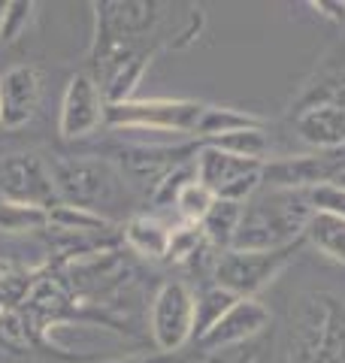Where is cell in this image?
<instances>
[{"label": "cell", "mask_w": 345, "mask_h": 363, "mask_svg": "<svg viewBox=\"0 0 345 363\" xmlns=\"http://www.w3.org/2000/svg\"><path fill=\"white\" fill-rule=\"evenodd\" d=\"M312 218L306 191L267 188L246 203L243 221L234 236L236 252H275L300 242L306 224Z\"/></svg>", "instance_id": "cell-1"}, {"label": "cell", "mask_w": 345, "mask_h": 363, "mask_svg": "<svg viewBox=\"0 0 345 363\" xmlns=\"http://www.w3.org/2000/svg\"><path fill=\"white\" fill-rule=\"evenodd\" d=\"M203 106L206 104H197V100H170V97L124 100V104H106V124L115 130H133V133L194 136Z\"/></svg>", "instance_id": "cell-2"}, {"label": "cell", "mask_w": 345, "mask_h": 363, "mask_svg": "<svg viewBox=\"0 0 345 363\" xmlns=\"http://www.w3.org/2000/svg\"><path fill=\"white\" fill-rule=\"evenodd\" d=\"M49 169H52L58 200L73 203V206H82V209L100 212V206H106L115 197V188H119V179H115L112 167L91 155L52 157Z\"/></svg>", "instance_id": "cell-3"}, {"label": "cell", "mask_w": 345, "mask_h": 363, "mask_svg": "<svg viewBox=\"0 0 345 363\" xmlns=\"http://www.w3.org/2000/svg\"><path fill=\"white\" fill-rule=\"evenodd\" d=\"M194 179L209 188L218 200L248 203L263 185V164L227 155L203 143L197 157H194Z\"/></svg>", "instance_id": "cell-4"}, {"label": "cell", "mask_w": 345, "mask_h": 363, "mask_svg": "<svg viewBox=\"0 0 345 363\" xmlns=\"http://www.w3.org/2000/svg\"><path fill=\"white\" fill-rule=\"evenodd\" d=\"M148 333L160 354H176L194 339V291L185 281L160 285L148 306Z\"/></svg>", "instance_id": "cell-5"}, {"label": "cell", "mask_w": 345, "mask_h": 363, "mask_svg": "<svg viewBox=\"0 0 345 363\" xmlns=\"http://www.w3.org/2000/svg\"><path fill=\"white\" fill-rule=\"evenodd\" d=\"M291 255L294 245L275 248V252H236V248H227L215 260V285L230 291L239 300L255 297L261 288H267L288 267Z\"/></svg>", "instance_id": "cell-6"}, {"label": "cell", "mask_w": 345, "mask_h": 363, "mask_svg": "<svg viewBox=\"0 0 345 363\" xmlns=\"http://www.w3.org/2000/svg\"><path fill=\"white\" fill-rule=\"evenodd\" d=\"M0 200H16L28 206L52 209L58 203V191L52 182L49 164L37 155H9L0 161Z\"/></svg>", "instance_id": "cell-7"}, {"label": "cell", "mask_w": 345, "mask_h": 363, "mask_svg": "<svg viewBox=\"0 0 345 363\" xmlns=\"http://www.w3.org/2000/svg\"><path fill=\"white\" fill-rule=\"evenodd\" d=\"M100 124H106V97L94 76L76 73L64 88L61 97V118H58V130L64 140H82V136L94 133Z\"/></svg>", "instance_id": "cell-8"}, {"label": "cell", "mask_w": 345, "mask_h": 363, "mask_svg": "<svg viewBox=\"0 0 345 363\" xmlns=\"http://www.w3.org/2000/svg\"><path fill=\"white\" fill-rule=\"evenodd\" d=\"M267 327H270V309L258 297H246L230 306L227 315L197 342V348L206 351V354L230 351L236 345H246L251 339H258Z\"/></svg>", "instance_id": "cell-9"}, {"label": "cell", "mask_w": 345, "mask_h": 363, "mask_svg": "<svg viewBox=\"0 0 345 363\" xmlns=\"http://www.w3.org/2000/svg\"><path fill=\"white\" fill-rule=\"evenodd\" d=\"M43 97V73L33 64H18L0 76V124L9 130L37 116Z\"/></svg>", "instance_id": "cell-10"}, {"label": "cell", "mask_w": 345, "mask_h": 363, "mask_svg": "<svg viewBox=\"0 0 345 363\" xmlns=\"http://www.w3.org/2000/svg\"><path fill=\"white\" fill-rule=\"evenodd\" d=\"M297 130L318 152L345 149V104H312L297 116Z\"/></svg>", "instance_id": "cell-11"}, {"label": "cell", "mask_w": 345, "mask_h": 363, "mask_svg": "<svg viewBox=\"0 0 345 363\" xmlns=\"http://www.w3.org/2000/svg\"><path fill=\"white\" fill-rule=\"evenodd\" d=\"M327 309H330V294H309L303 300L300 312L294 321V354L300 363H315L321 336H324L327 324Z\"/></svg>", "instance_id": "cell-12"}, {"label": "cell", "mask_w": 345, "mask_h": 363, "mask_svg": "<svg viewBox=\"0 0 345 363\" xmlns=\"http://www.w3.org/2000/svg\"><path fill=\"white\" fill-rule=\"evenodd\" d=\"M124 242L131 252L148 260L170 257V242H172V227L158 221L155 215H133V218L121 227Z\"/></svg>", "instance_id": "cell-13"}, {"label": "cell", "mask_w": 345, "mask_h": 363, "mask_svg": "<svg viewBox=\"0 0 345 363\" xmlns=\"http://www.w3.org/2000/svg\"><path fill=\"white\" fill-rule=\"evenodd\" d=\"M248 128H263V121L258 116H251V112L234 109V106H203L197 128H194V136L209 143V140H218V136L248 130Z\"/></svg>", "instance_id": "cell-14"}, {"label": "cell", "mask_w": 345, "mask_h": 363, "mask_svg": "<svg viewBox=\"0 0 345 363\" xmlns=\"http://www.w3.org/2000/svg\"><path fill=\"white\" fill-rule=\"evenodd\" d=\"M243 209L246 203H234V200H218L212 203V209L206 212V218L200 221L203 240L215 245L218 252H227L234 245V236L239 230V221H243Z\"/></svg>", "instance_id": "cell-15"}, {"label": "cell", "mask_w": 345, "mask_h": 363, "mask_svg": "<svg viewBox=\"0 0 345 363\" xmlns=\"http://www.w3.org/2000/svg\"><path fill=\"white\" fill-rule=\"evenodd\" d=\"M303 236L318 255L336 260V264H345V218L330 212H312Z\"/></svg>", "instance_id": "cell-16"}, {"label": "cell", "mask_w": 345, "mask_h": 363, "mask_svg": "<svg viewBox=\"0 0 345 363\" xmlns=\"http://www.w3.org/2000/svg\"><path fill=\"white\" fill-rule=\"evenodd\" d=\"M239 297H234L230 291L209 285L194 294V339L191 342H200V339L212 330V327L227 315V309L234 306Z\"/></svg>", "instance_id": "cell-17"}, {"label": "cell", "mask_w": 345, "mask_h": 363, "mask_svg": "<svg viewBox=\"0 0 345 363\" xmlns=\"http://www.w3.org/2000/svg\"><path fill=\"white\" fill-rule=\"evenodd\" d=\"M49 227L70 230V233H106L115 224L106 218V215H100L94 209H82V206H73V203L58 200L49 209Z\"/></svg>", "instance_id": "cell-18"}, {"label": "cell", "mask_w": 345, "mask_h": 363, "mask_svg": "<svg viewBox=\"0 0 345 363\" xmlns=\"http://www.w3.org/2000/svg\"><path fill=\"white\" fill-rule=\"evenodd\" d=\"M49 227V209L28 206L16 200H0V233L21 236V233H37Z\"/></svg>", "instance_id": "cell-19"}, {"label": "cell", "mask_w": 345, "mask_h": 363, "mask_svg": "<svg viewBox=\"0 0 345 363\" xmlns=\"http://www.w3.org/2000/svg\"><path fill=\"white\" fill-rule=\"evenodd\" d=\"M209 145H215V149H221V152H227V155L246 157V161L267 164V155H270V133H267V128H248V130H236V133L218 136V140H209Z\"/></svg>", "instance_id": "cell-20"}, {"label": "cell", "mask_w": 345, "mask_h": 363, "mask_svg": "<svg viewBox=\"0 0 345 363\" xmlns=\"http://www.w3.org/2000/svg\"><path fill=\"white\" fill-rule=\"evenodd\" d=\"M315 363H345V303H339L336 297H330L327 324Z\"/></svg>", "instance_id": "cell-21"}, {"label": "cell", "mask_w": 345, "mask_h": 363, "mask_svg": "<svg viewBox=\"0 0 345 363\" xmlns=\"http://www.w3.org/2000/svg\"><path fill=\"white\" fill-rule=\"evenodd\" d=\"M212 203H215V194L206 185H200L197 179H191L185 188L179 191V197H176V212L185 218V224H197L200 227V221L206 218V212L212 209Z\"/></svg>", "instance_id": "cell-22"}, {"label": "cell", "mask_w": 345, "mask_h": 363, "mask_svg": "<svg viewBox=\"0 0 345 363\" xmlns=\"http://www.w3.org/2000/svg\"><path fill=\"white\" fill-rule=\"evenodd\" d=\"M33 16H37V4H33V0H13V4H6L0 43H16L25 37L28 28L33 25Z\"/></svg>", "instance_id": "cell-23"}, {"label": "cell", "mask_w": 345, "mask_h": 363, "mask_svg": "<svg viewBox=\"0 0 345 363\" xmlns=\"http://www.w3.org/2000/svg\"><path fill=\"white\" fill-rule=\"evenodd\" d=\"M309 197V206L312 212H330V215H339L345 218V191L336 185H318L312 191H306Z\"/></svg>", "instance_id": "cell-24"}, {"label": "cell", "mask_w": 345, "mask_h": 363, "mask_svg": "<svg viewBox=\"0 0 345 363\" xmlns=\"http://www.w3.org/2000/svg\"><path fill=\"white\" fill-rule=\"evenodd\" d=\"M312 9H318L324 18L330 21H345V4L342 0H315Z\"/></svg>", "instance_id": "cell-25"}, {"label": "cell", "mask_w": 345, "mask_h": 363, "mask_svg": "<svg viewBox=\"0 0 345 363\" xmlns=\"http://www.w3.org/2000/svg\"><path fill=\"white\" fill-rule=\"evenodd\" d=\"M106 363H172V354H131V357H115Z\"/></svg>", "instance_id": "cell-26"}, {"label": "cell", "mask_w": 345, "mask_h": 363, "mask_svg": "<svg viewBox=\"0 0 345 363\" xmlns=\"http://www.w3.org/2000/svg\"><path fill=\"white\" fill-rule=\"evenodd\" d=\"M333 185H336V188H342V191H345V167H342V173H339L336 179H333Z\"/></svg>", "instance_id": "cell-27"}, {"label": "cell", "mask_w": 345, "mask_h": 363, "mask_svg": "<svg viewBox=\"0 0 345 363\" xmlns=\"http://www.w3.org/2000/svg\"><path fill=\"white\" fill-rule=\"evenodd\" d=\"M4 16H6V4H0V33H4Z\"/></svg>", "instance_id": "cell-28"}]
</instances>
